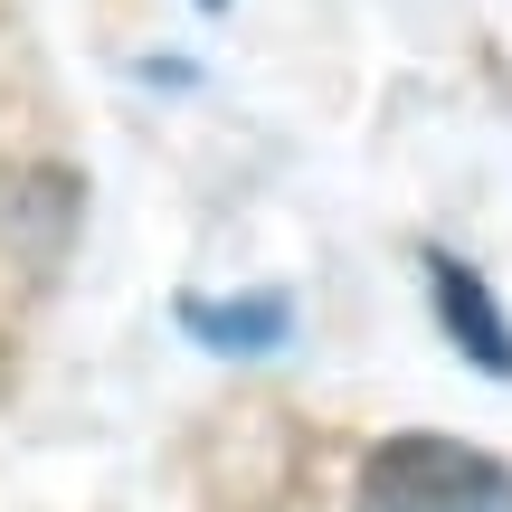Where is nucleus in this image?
Returning a JSON list of instances; mask_svg holds the SVG:
<instances>
[{
  "mask_svg": "<svg viewBox=\"0 0 512 512\" xmlns=\"http://www.w3.org/2000/svg\"><path fill=\"white\" fill-rule=\"evenodd\" d=\"M351 512H512V465L465 437H389L351 475Z\"/></svg>",
  "mask_w": 512,
  "mask_h": 512,
  "instance_id": "f257e3e1",
  "label": "nucleus"
},
{
  "mask_svg": "<svg viewBox=\"0 0 512 512\" xmlns=\"http://www.w3.org/2000/svg\"><path fill=\"white\" fill-rule=\"evenodd\" d=\"M427 285H437V323L456 332V351H475V370H494V380H512V323L503 304L484 294V275L465 266V256H427Z\"/></svg>",
  "mask_w": 512,
  "mask_h": 512,
  "instance_id": "f03ea898",
  "label": "nucleus"
},
{
  "mask_svg": "<svg viewBox=\"0 0 512 512\" xmlns=\"http://www.w3.org/2000/svg\"><path fill=\"white\" fill-rule=\"evenodd\" d=\"M181 323L200 332L209 351H275L294 313H285V294H247V304H209V294H190Z\"/></svg>",
  "mask_w": 512,
  "mask_h": 512,
  "instance_id": "7ed1b4c3",
  "label": "nucleus"
},
{
  "mask_svg": "<svg viewBox=\"0 0 512 512\" xmlns=\"http://www.w3.org/2000/svg\"><path fill=\"white\" fill-rule=\"evenodd\" d=\"M200 10H228V0H200Z\"/></svg>",
  "mask_w": 512,
  "mask_h": 512,
  "instance_id": "20e7f679",
  "label": "nucleus"
}]
</instances>
